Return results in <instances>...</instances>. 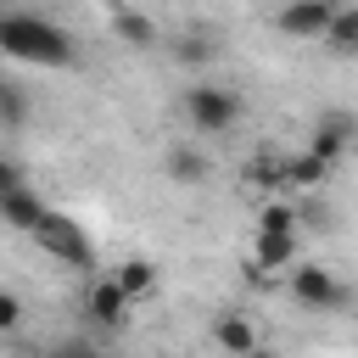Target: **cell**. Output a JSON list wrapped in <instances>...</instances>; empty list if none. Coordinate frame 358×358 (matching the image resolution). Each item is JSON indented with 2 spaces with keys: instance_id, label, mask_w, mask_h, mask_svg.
Here are the masks:
<instances>
[{
  "instance_id": "23",
  "label": "cell",
  "mask_w": 358,
  "mask_h": 358,
  "mask_svg": "<svg viewBox=\"0 0 358 358\" xmlns=\"http://www.w3.org/2000/svg\"><path fill=\"white\" fill-rule=\"evenodd\" d=\"M6 185H22V173H17V162H11V157L0 162V190H6Z\"/></svg>"
},
{
  "instance_id": "1",
  "label": "cell",
  "mask_w": 358,
  "mask_h": 358,
  "mask_svg": "<svg viewBox=\"0 0 358 358\" xmlns=\"http://www.w3.org/2000/svg\"><path fill=\"white\" fill-rule=\"evenodd\" d=\"M0 50L11 62H28V67H78V39L39 11H6L0 17Z\"/></svg>"
},
{
  "instance_id": "15",
  "label": "cell",
  "mask_w": 358,
  "mask_h": 358,
  "mask_svg": "<svg viewBox=\"0 0 358 358\" xmlns=\"http://www.w3.org/2000/svg\"><path fill=\"white\" fill-rule=\"evenodd\" d=\"M112 280H117V285H123V291L140 302V296H151V291H157V263L129 257V263H117V268H112Z\"/></svg>"
},
{
  "instance_id": "19",
  "label": "cell",
  "mask_w": 358,
  "mask_h": 358,
  "mask_svg": "<svg viewBox=\"0 0 358 358\" xmlns=\"http://www.w3.org/2000/svg\"><path fill=\"white\" fill-rule=\"evenodd\" d=\"M17 324H22V302L11 291H0V330H17Z\"/></svg>"
},
{
  "instance_id": "3",
  "label": "cell",
  "mask_w": 358,
  "mask_h": 358,
  "mask_svg": "<svg viewBox=\"0 0 358 358\" xmlns=\"http://www.w3.org/2000/svg\"><path fill=\"white\" fill-rule=\"evenodd\" d=\"M179 106H185V117H190L196 134H229L241 123V112H246L229 84H190Z\"/></svg>"
},
{
  "instance_id": "17",
  "label": "cell",
  "mask_w": 358,
  "mask_h": 358,
  "mask_svg": "<svg viewBox=\"0 0 358 358\" xmlns=\"http://www.w3.org/2000/svg\"><path fill=\"white\" fill-rule=\"evenodd\" d=\"M22 117H28V95H22L17 78H6V84H0V123H6V134H17Z\"/></svg>"
},
{
  "instance_id": "14",
  "label": "cell",
  "mask_w": 358,
  "mask_h": 358,
  "mask_svg": "<svg viewBox=\"0 0 358 358\" xmlns=\"http://www.w3.org/2000/svg\"><path fill=\"white\" fill-rule=\"evenodd\" d=\"M246 185H252V190H263V196H268V190H280V185H291V179H285V157H274V151L263 145V151L246 162Z\"/></svg>"
},
{
  "instance_id": "7",
  "label": "cell",
  "mask_w": 358,
  "mask_h": 358,
  "mask_svg": "<svg viewBox=\"0 0 358 358\" xmlns=\"http://www.w3.org/2000/svg\"><path fill=\"white\" fill-rule=\"evenodd\" d=\"M358 140V117L352 112H324L313 117V134H308V151H319L324 162H341V151Z\"/></svg>"
},
{
  "instance_id": "21",
  "label": "cell",
  "mask_w": 358,
  "mask_h": 358,
  "mask_svg": "<svg viewBox=\"0 0 358 358\" xmlns=\"http://www.w3.org/2000/svg\"><path fill=\"white\" fill-rule=\"evenodd\" d=\"M173 50H179L185 62H207V56H213V50H207V39H179Z\"/></svg>"
},
{
  "instance_id": "20",
  "label": "cell",
  "mask_w": 358,
  "mask_h": 358,
  "mask_svg": "<svg viewBox=\"0 0 358 358\" xmlns=\"http://www.w3.org/2000/svg\"><path fill=\"white\" fill-rule=\"evenodd\" d=\"M45 358H101V352H95L90 341H56V347H50Z\"/></svg>"
},
{
  "instance_id": "18",
  "label": "cell",
  "mask_w": 358,
  "mask_h": 358,
  "mask_svg": "<svg viewBox=\"0 0 358 358\" xmlns=\"http://www.w3.org/2000/svg\"><path fill=\"white\" fill-rule=\"evenodd\" d=\"M296 224H302V213L291 201H263L257 207V229H296Z\"/></svg>"
},
{
  "instance_id": "4",
  "label": "cell",
  "mask_w": 358,
  "mask_h": 358,
  "mask_svg": "<svg viewBox=\"0 0 358 358\" xmlns=\"http://www.w3.org/2000/svg\"><path fill=\"white\" fill-rule=\"evenodd\" d=\"M336 0H285L268 22H274V34H285V39H302V45H324V34H330V22H336Z\"/></svg>"
},
{
  "instance_id": "22",
  "label": "cell",
  "mask_w": 358,
  "mask_h": 358,
  "mask_svg": "<svg viewBox=\"0 0 358 358\" xmlns=\"http://www.w3.org/2000/svg\"><path fill=\"white\" fill-rule=\"evenodd\" d=\"M296 213H302V224H313V229H324V207H319V201H308V207H296Z\"/></svg>"
},
{
  "instance_id": "10",
  "label": "cell",
  "mask_w": 358,
  "mask_h": 358,
  "mask_svg": "<svg viewBox=\"0 0 358 358\" xmlns=\"http://www.w3.org/2000/svg\"><path fill=\"white\" fill-rule=\"evenodd\" d=\"M162 168H168V179H173V185H207V179H213V162H207L196 145H185V140H179V145H168Z\"/></svg>"
},
{
  "instance_id": "2",
  "label": "cell",
  "mask_w": 358,
  "mask_h": 358,
  "mask_svg": "<svg viewBox=\"0 0 358 358\" xmlns=\"http://www.w3.org/2000/svg\"><path fill=\"white\" fill-rule=\"evenodd\" d=\"M34 241H39V252L56 257L62 268H84V274L95 268V241H90V229H84L73 213H56V207H50L45 224L34 229Z\"/></svg>"
},
{
  "instance_id": "16",
  "label": "cell",
  "mask_w": 358,
  "mask_h": 358,
  "mask_svg": "<svg viewBox=\"0 0 358 358\" xmlns=\"http://www.w3.org/2000/svg\"><path fill=\"white\" fill-rule=\"evenodd\" d=\"M324 50L330 56H358V6H341L330 34H324Z\"/></svg>"
},
{
  "instance_id": "6",
  "label": "cell",
  "mask_w": 358,
  "mask_h": 358,
  "mask_svg": "<svg viewBox=\"0 0 358 358\" xmlns=\"http://www.w3.org/2000/svg\"><path fill=\"white\" fill-rule=\"evenodd\" d=\"M129 308H134V296L106 274V280H90V291H84V313H90V324H101V330H123L129 324Z\"/></svg>"
},
{
  "instance_id": "12",
  "label": "cell",
  "mask_w": 358,
  "mask_h": 358,
  "mask_svg": "<svg viewBox=\"0 0 358 358\" xmlns=\"http://www.w3.org/2000/svg\"><path fill=\"white\" fill-rule=\"evenodd\" d=\"M112 34H117L123 45H134V50H151V45H157V22H151L145 11H134V6H117V11H112Z\"/></svg>"
},
{
  "instance_id": "8",
  "label": "cell",
  "mask_w": 358,
  "mask_h": 358,
  "mask_svg": "<svg viewBox=\"0 0 358 358\" xmlns=\"http://www.w3.org/2000/svg\"><path fill=\"white\" fill-rule=\"evenodd\" d=\"M45 213H50V207H45V201H39L28 185H6V190H0V218H6L11 229L34 235V229L45 224Z\"/></svg>"
},
{
  "instance_id": "25",
  "label": "cell",
  "mask_w": 358,
  "mask_h": 358,
  "mask_svg": "<svg viewBox=\"0 0 358 358\" xmlns=\"http://www.w3.org/2000/svg\"><path fill=\"white\" fill-rule=\"evenodd\" d=\"M336 6H341V0H336Z\"/></svg>"
},
{
  "instance_id": "5",
  "label": "cell",
  "mask_w": 358,
  "mask_h": 358,
  "mask_svg": "<svg viewBox=\"0 0 358 358\" xmlns=\"http://www.w3.org/2000/svg\"><path fill=\"white\" fill-rule=\"evenodd\" d=\"M291 296H296L302 308H313V313L347 308V285H341L324 263H296V268H291Z\"/></svg>"
},
{
  "instance_id": "13",
  "label": "cell",
  "mask_w": 358,
  "mask_h": 358,
  "mask_svg": "<svg viewBox=\"0 0 358 358\" xmlns=\"http://www.w3.org/2000/svg\"><path fill=\"white\" fill-rule=\"evenodd\" d=\"M330 168H336V162H324L319 151H302V157H285V179H291L296 190H319V185L330 179Z\"/></svg>"
},
{
  "instance_id": "24",
  "label": "cell",
  "mask_w": 358,
  "mask_h": 358,
  "mask_svg": "<svg viewBox=\"0 0 358 358\" xmlns=\"http://www.w3.org/2000/svg\"><path fill=\"white\" fill-rule=\"evenodd\" d=\"M246 358H280V352H274V347H257V352H246Z\"/></svg>"
},
{
  "instance_id": "9",
  "label": "cell",
  "mask_w": 358,
  "mask_h": 358,
  "mask_svg": "<svg viewBox=\"0 0 358 358\" xmlns=\"http://www.w3.org/2000/svg\"><path fill=\"white\" fill-rule=\"evenodd\" d=\"M252 257H257L263 268H296V263H302V241H296V229H257Z\"/></svg>"
},
{
  "instance_id": "11",
  "label": "cell",
  "mask_w": 358,
  "mask_h": 358,
  "mask_svg": "<svg viewBox=\"0 0 358 358\" xmlns=\"http://www.w3.org/2000/svg\"><path fill=\"white\" fill-rule=\"evenodd\" d=\"M213 341H218L229 358H246V352H257V330H252L241 313H218V319H213Z\"/></svg>"
}]
</instances>
